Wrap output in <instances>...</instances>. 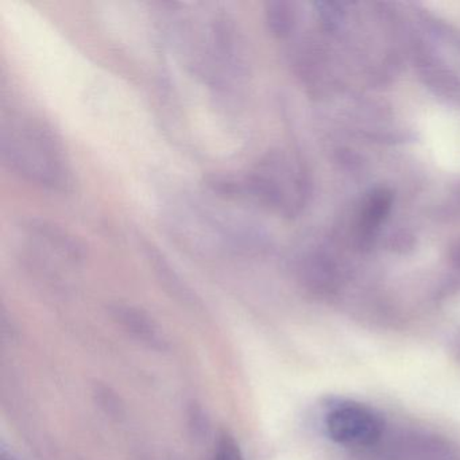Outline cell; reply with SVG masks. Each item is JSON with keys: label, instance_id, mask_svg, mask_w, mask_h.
<instances>
[{"label": "cell", "instance_id": "6da1fadb", "mask_svg": "<svg viewBox=\"0 0 460 460\" xmlns=\"http://www.w3.org/2000/svg\"><path fill=\"white\" fill-rule=\"evenodd\" d=\"M179 37L193 71L217 87H233L246 74V52L230 15L220 10L182 17Z\"/></svg>", "mask_w": 460, "mask_h": 460}, {"label": "cell", "instance_id": "7a4b0ae2", "mask_svg": "<svg viewBox=\"0 0 460 460\" xmlns=\"http://www.w3.org/2000/svg\"><path fill=\"white\" fill-rule=\"evenodd\" d=\"M0 152L10 171L26 181L52 190L68 187L69 166L60 139L31 115H13L4 123Z\"/></svg>", "mask_w": 460, "mask_h": 460}, {"label": "cell", "instance_id": "3957f363", "mask_svg": "<svg viewBox=\"0 0 460 460\" xmlns=\"http://www.w3.org/2000/svg\"><path fill=\"white\" fill-rule=\"evenodd\" d=\"M172 236L195 254L254 252L262 238L252 223L228 217L199 201H177L166 214Z\"/></svg>", "mask_w": 460, "mask_h": 460}, {"label": "cell", "instance_id": "277c9868", "mask_svg": "<svg viewBox=\"0 0 460 460\" xmlns=\"http://www.w3.org/2000/svg\"><path fill=\"white\" fill-rule=\"evenodd\" d=\"M325 429L336 443L355 448H371L385 436V421L374 409L362 403H336L325 414Z\"/></svg>", "mask_w": 460, "mask_h": 460}, {"label": "cell", "instance_id": "5b68a950", "mask_svg": "<svg viewBox=\"0 0 460 460\" xmlns=\"http://www.w3.org/2000/svg\"><path fill=\"white\" fill-rule=\"evenodd\" d=\"M373 460H455L454 448L448 441L424 432H402L382 438L376 446Z\"/></svg>", "mask_w": 460, "mask_h": 460}, {"label": "cell", "instance_id": "8992f818", "mask_svg": "<svg viewBox=\"0 0 460 460\" xmlns=\"http://www.w3.org/2000/svg\"><path fill=\"white\" fill-rule=\"evenodd\" d=\"M28 238L48 254L58 255L69 262H80L85 257V246L66 228L42 219H29L23 223Z\"/></svg>", "mask_w": 460, "mask_h": 460}, {"label": "cell", "instance_id": "52a82bcc", "mask_svg": "<svg viewBox=\"0 0 460 460\" xmlns=\"http://www.w3.org/2000/svg\"><path fill=\"white\" fill-rule=\"evenodd\" d=\"M265 17L269 31L279 39L289 36L290 31L295 28V6L290 2H285V0L268 2L265 7Z\"/></svg>", "mask_w": 460, "mask_h": 460}, {"label": "cell", "instance_id": "ba28073f", "mask_svg": "<svg viewBox=\"0 0 460 460\" xmlns=\"http://www.w3.org/2000/svg\"><path fill=\"white\" fill-rule=\"evenodd\" d=\"M392 203L393 195L389 190H374L366 201L365 211H363V226L367 227L368 231L378 227L382 220L389 214Z\"/></svg>", "mask_w": 460, "mask_h": 460}, {"label": "cell", "instance_id": "9c48e42d", "mask_svg": "<svg viewBox=\"0 0 460 460\" xmlns=\"http://www.w3.org/2000/svg\"><path fill=\"white\" fill-rule=\"evenodd\" d=\"M316 9L325 28L332 31L341 25V20H343V12L339 4H332V2H319L316 4Z\"/></svg>", "mask_w": 460, "mask_h": 460}, {"label": "cell", "instance_id": "30bf717a", "mask_svg": "<svg viewBox=\"0 0 460 460\" xmlns=\"http://www.w3.org/2000/svg\"><path fill=\"white\" fill-rule=\"evenodd\" d=\"M214 460H243L238 444L231 436L223 435L217 443Z\"/></svg>", "mask_w": 460, "mask_h": 460}, {"label": "cell", "instance_id": "8fae6325", "mask_svg": "<svg viewBox=\"0 0 460 460\" xmlns=\"http://www.w3.org/2000/svg\"><path fill=\"white\" fill-rule=\"evenodd\" d=\"M4 460H7V459H4Z\"/></svg>", "mask_w": 460, "mask_h": 460}]
</instances>
